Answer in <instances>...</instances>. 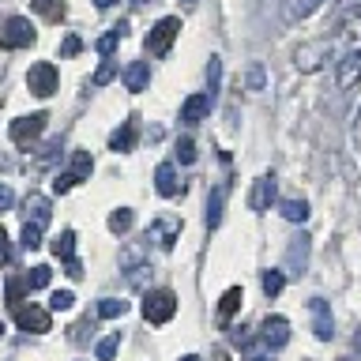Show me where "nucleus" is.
Wrapping results in <instances>:
<instances>
[{
  "label": "nucleus",
  "mask_w": 361,
  "mask_h": 361,
  "mask_svg": "<svg viewBox=\"0 0 361 361\" xmlns=\"http://www.w3.org/2000/svg\"><path fill=\"white\" fill-rule=\"evenodd\" d=\"M177 312V293L173 290H151L143 298V320L147 324H169Z\"/></svg>",
  "instance_id": "1"
},
{
  "label": "nucleus",
  "mask_w": 361,
  "mask_h": 361,
  "mask_svg": "<svg viewBox=\"0 0 361 361\" xmlns=\"http://www.w3.org/2000/svg\"><path fill=\"white\" fill-rule=\"evenodd\" d=\"M0 45H4V49H27V45H34L30 19L27 16H8L0 23Z\"/></svg>",
  "instance_id": "2"
},
{
  "label": "nucleus",
  "mask_w": 361,
  "mask_h": 361,
  "mask_svg": "<svg viewBox=\"0 0 361 361\" xmlns=\"http://www.w3.org/2000/svg\"><path fill=\"white\" fill-rule=\"evenodd\" d=\"M177 34H180V19H177V16L158 19L154 27H151V34H147V42H143V45H147V53H151V56H166Z\"/></svg>",
  "instance_id": "3"
},
{
  "label": "nucleus",
  "mask_w": 361,
  "mask_h": 361,
  "mask_svg": "<svg viewBox=\"0 0 361 361\" xmlns=\"http://www.w3.org/2000/svg\"><path fill=\"white\" fill-rule=\"evenodd\" d=\"M56 64L53 61H38V64H30V72H27V87H30V94H38V98H49L53 90H56Z\"/></svg>",
  "instance_id": "4"
},
{
  "label": "nucleus",
  "mask_w": 361,
  "mask_h": 361,
  "mask_svg": "<svg viewBox=\"0 0 361 361\" xmlns=\"http://www.w3.org/2000/svg\"><path fill=\"white\" fill-rule=\"evenodd\" d=\"M309 252H312L309 233L290 237V245H286V259H282V267H286L290 275H305V267H309Z\"/></svg>",
  "instance_id": "5"
},
{
  "label": "nucleus",
  "mask_w": 361,
  "mask_h": 361,
  "mask_svg": "<svg viewBox=\"0 0 361 361\" xmlns=\"http://www.w3.org/2000/svg\"><path fill=\"white\" fill-rule=\"evenodd\" d=\"M16 324L30 335H45L49 331V309H42V305H16Z\"/></svg>",
  "instance_id": "6"
},
{
  "label": "nucleus",
  "mask_w": 361,
  "mask_h": 361,
  "mask_svg": "<svg viewBox=\"0 0 361 361\" xmlns=\"http://www.w3.org/2000/svg\"><path fill=\"white\" fill-rule=\"evenodd\" d=\"M309 316H312V335L320 338V343H327V338L335 335V316H331V305H327L324 298H312V301H309Z\"/></svg>",
  "instance_id": "7"
},
{
  "label": "nucleus",
  "mask_w": 361,
  "mask_h": 361,
  "mask_svg": "<svg viewBox=\"0 0 361 361\" xmlns=\"http://www.w3.org/2000/svg\"><path fill=\"white\" fill-rule=\"evenodd\" d=\"M271 203H275V173H264V177H256L252 192H248V211L264 214L271 211Z\"/></svg>",
  "instance_id": "8"
},
{
  "label": "nucleus",
  "mask_w": 361,
  "mask_h": 361,
  "mask_svg": "<svg viewBox=\"0 0 361 361\" xmlns=\"http://www.w3.org/2000/svg\"><path fill=\"white\" fill-rule=\"evenodd\" d=\"M327 56H331V42H309V45H301V49H298L293 64H298L301 72H316Z\"/></svg>",
  "instance_id": "9"
},
{
  "label": "nucleus",
  "mask_w": 361,
  "mask_h": 361,
  "mask_svg": "<svg viewBox=\"0 0 361 361\" xmlns=\"http://www.w3.org/2000/svg\"><path fill=\"white\" fill-rule=\"evenodd\" d=\"M45 113H30V117H19V121H11V140L16 143H30V140H38V135L45 132Z\"/></svg>",
  "instance_id": "10"
},
{
  "label": "nucleus",
  "mask_w": 361,
  "mask_h": 361,
  "mask_svg": "<svg viewBox=\"0 0 361 361\" xmlns=\"http://www.w3.org/2000/svg\"><path fill=\"white\" fill-rule=\"evenodd\" d=\"M259 331H264L259 338H264L267 350H282V346L290 343V320H286V316H267Z\"/></svg>",
  "instance_id": "11"
},
{
  "label": "nucleus",
  "mask_w": 361,
  "mask_h": 361,
  "mask_svg": "<svg viewBox=\"0 0 361 361\" xmlns=\"http://www.w3.org/2000/svg\"><path fill=\"white\" fill-rule=\"evenodd\" d=\"M211 113V94H188L180 106V124H200Z\"/></svg>",
  "instance_id": "12"
},
{
  "label": "nucleus",
  "mask_w": 361,
  "mask_h": 361,
  "mask_svg": "<svg viewBox=\"0 0 361 361\" xmlns=\"http://www.w3.org/2000/svg\"><path fill=\"white\" fill-rule=\"evenodd\" d=\"M154 192L162 200H169V196H177V192H180V180H177L173 162H162V166L154 169Z\"/></svg>",
  "instance_id": "13"
},
{
  "label": "nucleus",
  "mask_w": 361,
  "mask_h": 361,
  "mask_svg": "<svg viewBox=\"0 0 361 361\" xmlns=\"http://www.w3.org/2000/svg\"><path fill=\"white\" fill-rule=\"evenodd\" d=\"M23 207H27V222H38L42 230L49 226V219H53V207H49V200H45L42 192H30V196L23 200Z\"/></svg>",
  "instance_id": "14"
},
{
  "label": "nucleus",
  "mask_w": 361,
  "mask_h": 361,
  "mask_svg": "<svg viewBox=\"0 0 361 361\" xmlns=\"http://www.w3.org/2000/svg\"><path fill=\"white\" fill-rule=\"evenodd\" d=\"M147 83H151V61H132L124 68V87H128L132 94L147 90Z\"/></svg>",
  "instance_id": "15"
},
{
  "label": "nucleus",
  "mask_w": 361,
  "mask_h": 361,
  "mask_svg": "<svg viewBox=\"0 0 361 361\" xmlns=\"http://www.w3.org/2000/svg\"><path fill=\"white\" fill-rule=\"evenodd\" d=\"M135 140H140V124H135V121H124V128H117V132L109 135V147H113L117 154H124V151H132V147H135Z\"/></svg>",
  "instance_id": "16"
},
{
  "label": "nucleus",
  "mask_w": 361,
  "mask_h": 361,
  "mask_svg": "<svg viewBox=\"0 0 361 361\" xmlns=\"http://www.w3.org/2000/svg\"><path fill=\"white\" fill-rule=\"evenodd\" d=\"M222 207H226V188H214L211 196H207V230H219Z\"/></svg>",
  "instance_id": "17"
},
{
  "label": "nucleus",
  "mask_w": 361,
  "mask_h": 361,
  "mask_svg": "<svg viewBox=\"0 0 361 361\" xmlns=\"http://www.w3.org/2000/svg\"><path fill=\"white\" fill-rule=\"evenodd\" d=\"M53 256L56 259H75V230H61L53 237Z\"/></svg>",
  "instance_id": "18"
},
{
  "label": "nucleus",
  "mask_w": 361,
  "mask_h": 361,
  "mask_svg": "<svg viewBox=\"0 0 361 361\" xmlns=\"http://www.w3.org/2000/svg\"><path fill=\"white\" fill-rule=\"evenodd\" d=\"M241 301H245V290L241 286H230V290L222 293V301H219V316H222V320H230V316L241 309Z\"/></svg>",
  "instance_id": "19"
},
{
  "label": "nucleus",
  "mask_w": 361,
  "mask_h": 361,
  "mask_svg": "<svg viewBox=\"0 0 361 361\" xmlns=\"http://www.w3.org/2000/svg\"><path fill=\"white\" fill-rule=\"evenodd\" d=\"M320 4H324V0H286V23H298L305 16H312Z\"/></svg>",
  "instance_id": "20"
},
{
  "label": "nucleus",
  "mask_w": 361,
  "mask_h": 361,
  "mask_svg": "<svg viewBox=\"0 0 361 361\" xmlns=\"http://www.w3.org/2000/svg\"><path fill=\"white\" fill-rule=\"evenodd\" d=\"M357 75H361V53H350L346 61H343V68H338V87L346 90Z\"/></svg>",
  "instance_id": "21"
},
{
  "label": "nucleus",
  "mask_w": 361,
  "mask_h": 361,
  "mask_svg": "<svg viewBox=\"0 0 361 361\" xmlns=\"http://www.w3.org/2000/svg\"><path fill=\"white\" fill-rule=\"evenodd\" d=\"M279 211H282V219H286V222H305V219H309V203H305V200H282Z\"/></svg>",
  "instance_id": "22"
},
{
  "label": "nucleus",
  "mask_w": 361,
  "mask_h": 361,
  "mask_svg": "<svg viewBox=\"0 0 361 361\" xmlns=\"http://www.w3.org/2000/svg\"><path fill=\"white\" fill-rule=\"evenodd\" d=\"M124 34H128V23H117V27H113L109 34H102V38H98V45H94V49H98L102 56H109L113 49H117V42L124 38Z\"/></svg>",
  "instance_id": "23"
},
{
  "label": "nucleus",
  "mask_w": 361,
  "mask_h": 361,
  "mask_svg": "<svg viewBox=\"0 0 361 361\" xmlns=\"http://www.w3.org/2000/svg\"><path fill=\"white\" fill-rule=\"evenodd\" d=\"M132 226H135V211L132 207H117V211L109 214V230L113 233H128Z\"/></svg>",
  "instance_id": "24"
},
{
  "label": "nucleus",
  "mask_w": 361,
  "mask_h": 361,
  "mask_svg": "<svg viewBox=\"0 0 361 361\" xmlns=\"http://www.w3.org/2000/svg\"><path fill=\"white\" fill-rule=\"evenodd\" d=\"M128 312V301H121V298H102L98 301V316L102 320H117V316Z\"/></svg>",
  "instance_id": "25"
},
{
  "label": "nucleus",
  "mask_w": 361,
  "mask_h": 361,
  "mask_svg": "<svg viewBox=\"0 0 361 361\" xmlns=\"http://www.w3.org/2000/svg\"><path fill=\"white\" fill-rule=\"evenodd\" d=\"M117 350H121V331H113V335H106V338L94 346V357H98V361H113V357H117Z\"/></svg>",
  "instance_id": "26"
},
{
  "label": "nucleus",
  "mask_w": 361,
  "mask_h": 361,
  "mask_svg": "<svg viewBox=\"0 0 361 361\" xmlns=\"http://www.w3.org/2000/svg\"><path fill=\"white\" fill-rule=\"evenodd\" d=\"M90 169H94L90 151H72V169H68V173H75L79 180H83V177H90Z\"/></svg>",
  "instance_id": "27"
},
{
  "label": "nucleus",
  "mask_w": 361,
  "mask_h": 361,
  "mask_svg": "<svg viewBox=\"0 0 361 361\" xmlns=\"http://www.w3.org/2000/svg\"><path fill=\"white\" fill-rule=\"evenodd\" d=\"M259 286H264L267 298H279L282 286H286V275L282 271H264V279H259Z\"/></svg>",
  "instance_id": "28"
},
{
  "label": "nucleus",
  "mask_w": 361,
  "mask_h": 361,
  "mask_svg": "<svg viewBox=\"0 0 361 361\" xmlns=\"http://www.w3.org/2000/svg\"><path fill=\"white\" fill-rule=\"evenodd\" d=\"M19 245L27 248V252H34V248L42 245V226H38V222H27V226H23V233H19Z\"/></svg>",
  "instance_id": "29"
},
{
  "label": "nucleus",
  "mask_w": 361,
  "mask_h": 361,
  "mask_svg": "<svg viewBox=\"0 0 361 361\" xmlns=\"http://www.w3.org/2000/svg\"><path fill=\"white\" fill-rule=\"evenodd\" d=\"M49 279H53V271L45 267V264H38V267H30L27 286H30V290H45V286H49Z\"/></svg>",
  "instance_id": "30"
},
{
  "label": "nucleus",
  "mask_w": 361,
  "mask_h": 361,
  "mask_svg": "<svg viewBox=\"0 0 361 361\" xmlns=\"http://www.w3.org/2000/svg\"><path fill=\"white\" fill-rule=\"evenodd\" d=\"M264 83H267L264 64H248V72H245V87H248V90H264Z\"/></svg>",
  "instance_id": "31"
},
{
  "label": "nucleus",
  "mask_w": 361,
  "mask_h": 361,
  "mask_svg": "<svg viewBox=\"0 0 361 361\" xmlns=\"http://www.w3.org/2000/svg\"><path fill=\"white\" fill-rule=\"evenodd\" d=\"M75 305V293L72 290H56L53 298H49V312H68Z\"/></svg>",
  "instance_id": "32"
},
{
  "label": "nucleus",
  "mask_w": 361,
  "mask_h": 361,
  "mask_svg": "<svg viewBox=\"0 0 361 361\" xmlns=\"http://www.w3.org/2000/svg\"><path fill=\"white\" fill-rule=\"evenodd\" d=\"M222 83V61L219 56H211V64H207V90H211V98H214V90H219Z\"/></svg>",
  "instance_id": "33"
},
{
  "label": "nucleus",
  "mask_w": 361,
  "mask_h": 361,
  "mask_svg": "<svg viewBox=\"0 0 361 361\" xmlns=\"http://www.w3.org/2000/svg\"><path fill=\"white\" fill-rule=\"evenodd\" d=\"M177 158H180L185 166H192V162H196V143H192L188 135H180V140H177Z\"/></svg>",
  "instance_id": "34"
},
{
  "label": "nucleus",
  "mask_w": 361,
  "mask_h": 361,
  "mask_svg": "<svg viewBox=\"0 0 361 361\" xmlns=\"http://www.w3.org/2000/svg\"><path fill=\"white\" fill-rule=\"evenodd\" d=\"M113 75H117V61H109V56H106V64H102L98 72H94V79H90V83H94V87H106Z\"/></svg>",
  "instance_id": "35"
},
{
  "label": "nucleus",
  "mask_w": 361,
  "mask_h": 361,
  "mask_svg": "<svg viewBox=\"0 0 361 361\" xmlns=\"http://www.w3.org/2000/svg\"><path fill=\"white\" fill-rule=\"evenodd\" d=\"M79 185V177L75 173H56V180H53V192L56 196H64V192H72Z\"/></svg>",
  "instance_id": "36"
},
{
  "label": "nucleus",
  "mask_w": 361,
  "mask_h": 361,
  "mask_svg": "<svg viewBox=\"0 0 361 361\" xmlns=\"http://www.w3.org/2000/svg\"><path fill=\"white\" fill-rule=\"evenodd\" d=\"M34 11H42V16L56 19V16H61V0H34Z\"/></svg>",
  "instance_id": "37"
},
{
  "label": "nucleus",
  "mask_w": 361,
  "mask_h": 361,
  "mask_svg": "<svg viewBox=\"0 0 361 361\" xmlns=\"http://www.w3.org/2000/svg\"><path fill=\"white\" fill-rule=\"evenodd\" d=\"M8 259H11V237H8L4 226H0V267H8Z\"/></svg>",
  "instance_id": "38"
},
{
  "label": "nucleus",
  "mask_w": 361,
  "mask_h": 361,
  "mask_svg": "<svg viewBox=\"0 0 361 361\" xmlns=\"http://www.w3.org/2000/svg\"><path fill=\"white\" fill-rule=\"evenodd\" d=\"M79 49H83V42H79L75 34H68V38L61 42V56H75Z\"/></svg>",
  "instance_id": "39"
},
{
  "label": "nucleus",
  "mask_w": 361,
  "mask_h": 361,
  "mask_svg": "<svg viewBox=\"0 0 361 361\" xmlns=\"http://www.w3.org/2000/svg\"><path fill=\"white\" fill-rule=\"evenodd\" d=\"M23 290H30V286H27V279H23V282H19V279H11V282H8V298H11V305H19Z\"/></svg>",
  "instance_id": "40"
},
{
  "label": "nucleus",
  "mask_w": 361,
  "mask_h": 361,
  "mask_svg": "<svg viewBox=\"0 0 361 361\" xmlns=\"http://www.w3.org/2000/svg\"><path fill=\"white\" fill-rule=\"evenodd\" d=\"M64 275L68 279H79V275H83V264H79V259H64Z\"/></svg>",
  "instance_id": "41"
},
{
  "label": "nucleus",
  "mask_w": 361,
  "mask_h": 361,
  "mask_svg": "<svg viewBox=\"0 0 361 361\" xmlns=\"http://www.w3.org/2000/svg\"><path fill=\"white\" fill-rule=\"evenodd\" d=\"M11 203H16V192H11L8 185H0V211H8Z\"/></svg>",
  "instance_id": "42"
},
{
  "label": "nucleus",
  "mask_w": 361,
  "mask_h": 361,
  "mask_svg": "<svg viewBox=\"0 0 361 361\" xmlns=\"http://www.w3.org/2000/svg\"><path fill=\"white\" fill-rule=\"evenodd\" d=\"M72 343H87V324H75L72 327Z\"/></svg>",
  "instance_id": "43"
},
{
  "label": "nucleus",
  "mask_w": 361,
  "mask_h": 361,
  "mask_svg": "<svg viewBox=\"0 0 361 361\" xmlns=\"http://www.w3.org/2000/svg\"><path fill=\"white\" fill-rule=\"evenodd\" d=\"M113 4H117V0H94V8H102V11H106V8H113Z\"/></svg>",
  "instance_id": "44"
},
{
  "label": "nucleus",
  "mask_w": 361,
  "mask_h": 361,
  "mask_svg": "<svg viewBox=\"0 0 361 361\" xmlns=\"http://www.w3.org/2000/svg\"><path fill=\"white\" fill-rule=\"evenodd\" d=\"M248 361H267V357H264V354H252V357H248Z\"/></svg>",
  "instance_id": "45"
},
{
  "label": "nucleus",
  "mask_w": 361,
  "mask_h": 361,
  "mask_svg": "<svg viewBox=\"0 0 361 361\" xmlns=\"http://www.w3.org/2000/svg\"><path fill=\"white\" fill-rule=\"evenodd\" d=\"M180 361H200V357H196V354H185V357H180Z\"/></svg>",
  "instance_id": "46"
},
{
  "label": "nucleus",
  "mask_w": 361,
  "mask_h": 361,
  "mask_svg": "<svg viewBox=\"0 0 361 361\" xmlns=\"http://www.w3.org/2000/svg\"><path fill=\"white\" fill-rule=\"evenodd\" d=\"M354 343H357V350H361V331H357V338H354Z\"/></svg>",
  "instance_id": "47"
},
{
  "label": "nucleus",
  "mask_w": 361,
  "mask_h": 361,
  "mask_svg": "<svg viewBox=\"0 0 361 361\" xmlns=\"http://www.w3.org/2000/svg\"><path fill=\"white\" fill-rule=\"evenodd\" d=\"M135 4H151V0H135Z\"/></svg>",
  "instance_id": "48"
},
{
  "label": "nucleus",
  "mask_w": 361,
  "mask_h": 361,
  "mask_svg": "<svg viewBox=\"0 0 361 361\" xmlns=\"http://www.w3.org/2000/svg\"><path fill=\"white\" fill-rule=\"evenodd\" d=\"M4 331H8V327H4V324H0V335H4Z\"/></svg>",
  "instance_id": "49"
},
{
  "label": "nucleus",
  "mask_w": 361,
  "mask_h": 361,
  "mask_svg": "<svg viewBox=\"0 0 361 361\" xmlns=\"http://www.w3.org/2000/svg\"><path fill=\"white\" fill-rule=\"evenodd\" d=\"M185 4H200V0H185Z\"/></svg>",
  "instance_id": "50"
}]
</instances>
